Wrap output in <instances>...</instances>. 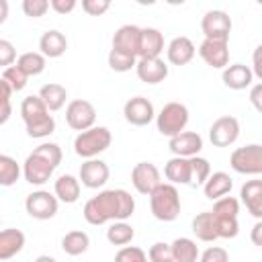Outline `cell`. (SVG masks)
Returning a JSON list of instances; mask_svg holds the SVG:
<instances>
[{
  "label": "cell",
  "mask_w": 262,
  "mask_h": 262,
  "mask_svg": "<svg viewBox=\"0 0 262 262\" xmlns=\"http://www.w3.org/2000/svg\"><path fill=\"white\" fill-rule=\"evenodd\" d=\"M170 250H172L174 262H196L201 256L196 242L190 237H176L170 244Z\"/></svg>",
  "instance_id": "31"
},
{
  "label": "cell",
  "mask_w": 262,
  "mask_h": 262,
  "mask_svg": "<svg viewBox=\"0 0 262 262\" xmlns=\"http://www.w3.org/2000/svg\"><path fill=\"white\" fill-rule=\"evenodd\" d=\"M115 262H149L147 254L137 246H123L115 254Z\"/></svg>",
  "instance_id": "41"
},
{
  "label": "cell",
  "mask_w": 262,
  "mask_h": 262,
  "mask_svg": "<svg viewBox=\"0 0 262 262\" xmlns=\"http://www.w3.org/2000/svg\"><path fill=\"white\" fill-rule=\"evenodd\" d=\"M49 10V0H23V12L31 18H39Z\"/></svg>",
  "instance_id": "44"
},
{
  "label": "cell",
  "mask_w": 262,
  "mask_h": 262,
  "mask_svg": "<svg viewBox=\"0 0 262 262\" xmlns=\"http://www.w3.org/2000/svg\"><path fill=\"white\" fill-rule=\"evenodd\" d=\"M66 123H68V127H72L74 131H80V133L94 127V123H96L94 104L90 100H84V98L70 100L66 106Z\"/></svg>",
  "instance_id": "7"
},
{
  "label": "cell",
  "mask_w": 262,
  "mask_h": 262,
  "mask_svg": "<svg viewBox=\"0 0 262 262\" xmlns=\"http://www.w3.org/2000/svg\"><path fill=\"white\" fill-rule=\"evenodd\" d=\"M201 31L205 39L211 41H229L231 16L225 10H207L201 18Z\"/></svg>",
  "instance_id": "9"
},
{
  "label": "cell",
  "mask_w": 262,
  "mask_h": 262,
  "mask_svg": "<svg viewBox=\"0 0 262 262\" xmlns=\"http://www.w3.org/2000/svg\"><path fill=\"white\" fill-rule=\"evenodd\" d=\"M239 199L246 205L248 213L260 221L262 219V180L260 178L246 180L239 188Z\"/></svg>",
  "instance_id": "19"
},
{
  "label": "cell",
  "mask_w": 262,
  "mask_h": 262,
  "mask_svg": "<svg viewBox=\"0 0 262 262\" xmlns=\"http://www.w3.org/2000/svg\"><path fill=\"white\" fill-rule=\"evenodd\" d=\"M139 37H141V27H137V25H123L113 35V49H119V51H125V53H131V55L137 57Z\"/></svg>",
  "instance_id": "22"
},
{
  "label": "cell",
  "mask_w": 262,
  "mask_h": 262,
  "mask_svg": "<svg viewBox=\"0 0 262 262\" xmlns=\"http://www.w3.org/2000/svg\"><path fill=\"white\" fill-rule=\"evenodd\" d=\"M37 96L43 100V104L47 106V111L53 113V111L63 108V104L68 100V90H66V86H61L57 82H49V84L41 86V90H39Z\"/></svg>",
  "instance_id": "28"
},
{
  "label": "cell",
  "mask_w": 262,
  "mask_h": 262,
  "mask_svg": "<svg viewBox=\"0 0 262 262\" xmlns=\"http://www.w3.org/2000/svg\"><path fill=\"white\" fill-rule=\"evenodd\" d=\"M135 211V199L125 188H106L86 201L82 215L90 225H104L108 221H127Z\"/></svg>",
  "instance_id": "1"
},
{
  "label": "cell",
  "mask_w": 262,
  "mask_h": 262,
  "mask_svg": "<svg viewBox=\"0 0 262 262\" xmlns=\"http://www.w3.org/2000/svg\"><path fill=\"white\" fill-rule=\"evenodd\" d=\"M80 190H82V184L74 174H61V176H57V180L53 184L55 199L66 203V205L76 203L80 199Z\"/></svg>",
  "instance_id": "25"
},
{
  "label": "cell",
  "mask_w": 262,
  "mask_h": 262,
  "mask_svg": "<svg viewBox=\"0 0 262 262\" xmlns=\"http://www.w3.org/2000/svg\"><path fill=\"white\" fill-rule=\"evenodd\" d=\"M188 119L190 117H188L186 104L172 100V102H166L162 106V111L156 115V127L164 137L170 139V137H174V135H178L186 129Z\"/></svg>",
  "instance_id": "5"
},
{
  "label": "cell",
  "mask_w": 262,
  "mask_h": 262,
  "mask_svg": "<svg viewBox=\"0 0 262 262\" xmlns=\"http://www.w3.org/2000/svg\"><path fill=\"white\" fill-rule=\"evenodd\" d=\"M131 184L139 194H149L156 186L162 184V174L151 162H137L131 170Z\"/></svg>",
  "instance_id": "12"
},
{
  "label": "cell",
  "mask_w": 262,
  "mask_h": 262,
  "mask_svg": "<svg viewBox=\"0 0 262 262\" xmlns=\"http://www.w3.org/2000/svg\"><path fill=\"white\" fill-rule=\"evenodd\" d=\"M147 258H149V262H174L170 244H166V242L151 244V248L147 250Z\"/></svg>",
  "instance_id": "43"
},
{
  "label": "cell",
  "mask_w": 262,
  "mask_h": 262,
  "mask_svg": "<svg viewBox=\"0 0 262 262\" xmlns=\"http://www.w3.org/2000/svg\"><path fill=\"white\" fill-rule=\"evenodd\" d=\"M168 147L178 158H192L199 156L203 149V137L196 131H182L168 139Z\"/></svg>",
  "instance_id": "16"
},
{
  "label": "cell",
  "mask_w": 262,
  "mask_h": 262,
  "mask_svg": "<svg viewBox=\"0 0 262 262\" xmlns=\"http://www.w3.org/2000/svg\"><path fill=\"white\" fill-rule=\"evenodd\" d=\"M108 176H111V170H108L106 162H102L100 158L84 160L80 166V172H78V180L86 188H102L106 184Z\"/></svg>",
  "instance_id": "13"
},
{
  "label": "cell",
  "mask_w": 262,
  "mask_h": 262,
  "mask_svg": "<svg viewBox=\"0 0 262 262\" xmlns=\"http://www.w3.org/2000/svg\"><path fill=\"white\" fill-rule=\"evenodd\" d=\"M23 170L12 156L0 154V186H12L20 178Z\"/></svg>",
  "instance_id": "34"
},
{
  "label": "cell",
  "mask_w": 262,
  "mask_h": 262,
  "mask_svg": "<svg viewBox=\"0 0 262 262\" xmlns=\"http://www.w3.org/2000/svg\"><path fill=\"white\" fill-rule=\"evenodd\" d=\"M229 166L244 176H260L262 174V145L248 143L244 147H235L229 156Z\"/></svg>",
  "instance_id": "6"
},
{
  "label": "cell",
  "mask_w": 262,
  "mask_h": 262,
  "mask_svg": "<svg viewBox=\"0 0 262 262\" xmlns=\"http://www.w3.org/2000/svg\"><path fill=\"white\" fill-rule=\"evenodd\" d=\"M25 209L27 213L33 217V219H39V221H47L51 217H55L57 209H59V201L55 199L53 192L49 190H33L31 194H27L25 199Z\"/></svg>",
  "instance_id": "8"
},
{
  "label": "cell",
  "mask_w": 262,
  "mask_h": 262,
  "mask_svg": "<svg viewBox=\"0 0 262 262\" xmlns=\"http://www.w3.org/2000/svg\"><path fill=\"white\" fill-rule=\"evenodd\" d=\"M33 154H37L39 158L47 160V162H49L53 168H57V166L61 164V158H63V154H61V147H59L57 143H51V141L39 143V145L33 149Z\"/></svg>",
  "instance_id": "39"
},
{
  "label": "cell",
  "mask_w": 262,
  "mask_h": 262,
  "mask_svg": "<svg viewBox=\"0 0 262 262\" xmlns=\"http://www.w3.org/2000/svg\"><path fill=\"white\" fill-rule=\"evenodd\" d=\"M147 196H149L151 215L158 221L170 223V221L178 219V215H180V194H178V188L174 184L162 182Z\"/></svg>",
  "instance_id": "3"
},
{
  "label": "cell",
  "mask_w": 262,
  "mask_h": 262,
  "mask_svg": "<svg viewBox=\"0 0 262 262\" xmlns=\"http://www.w3.org/2000/svg\"><path fill=\"white\" fill-rule=\"evenodd\" d=\"M111 8V0H82V10L90 16H102Z\"/></svg>",
  "instance_id": "45"
},
{
  "label": "cell",
  "mask_w": 262,
  "mask_h": 262,
  "mask_svg": "<svg viewBox=\"0 0 262 262\" xmlns=\"http://www.w3.org/2000/svg\"><path fill=\"white\" fill-rule=\"evenodd\" d=\"M164 176L168 184H190V162L188 158H170L164 166Z\"/></svg>",
  "instance_id": "27"
},
{
  "label": "cell",
  "mask_w": 262,
  "mask_h": 262,
  "mask_svg": "<svg viewBox=\"0 0 262 262\" xmlns=\"http://www.w3.org/2000/svg\"><path fill=\"white\" fill-rule=\"evenodd\" d=\"M215 217H225V219H229V217H237V213H239V201L235 199V196H221V199H217L215 201V205H213V211H211Z\"/></svg>",
  "instance_id": "37"
},
{
  "label": "cell",
  "mask_w": 262,
  "mask_h": 262,
  "mask_svg": "<svg viewBox=\"0 0 262 262\" xmlns=\"http://www.w3.org/2000/svg\"><path fill=\"white\" fill-rule=\"evenodd\" d=\"M135 237V229L131 223L127 221H111L108 229H106V239L113 244V246H129Z\"/></svg>",
  "instance_id": "32"
},
{
  "label": "cell",
  "mask_w": 262,
  "mask_h": 262,
  "mask_svg": "<svg viewBox=\"0 0 262 262\" xmlns=\"http://www.w3.org/2000/svg\"><path fill=\"white\" fill-rule=\"evenodd\" d=\"M35 262H57V260L53 256H49V254H41V256L35 258Z\"/></svg>",
  "instance_id": "53"
},
{
  "label": "cell",
  "mask_w": 262,
  "mask_h": 262,
  "mask_svg": "<svg viewBox=\"0 0 262 262\" xmlns=\"http://www.w3.org/2000/svg\"><path fill=\"white\" fill-rule=\"evenodd\" d=\"M221 80L231 90H246V88L252 86L254 74H252L250 66H246V63H231V66H225L223 68Z\"/></svg>",
  "instance_id": "21"
},
{
  "label": "cell",
  "mask_w": 262,
  "mask_h": 262,
  "mask_svg": "<svg viewBox=\"0 0 262 262\" xmlns=\"http://www.w3.org/2000/svg\"><path fill=\"white\" fill-rule=\"evenodd\" d=\"M231 186H233V180L227 172H211L203 184V192L209 201H217V199L229 194Z\"/></svg>",
  "instance_id": "26"
},
{
  "label": "cell",
  "mask_w": 262,
  "mask_h": 262,
  "mask_svg": "<svg viewBox=\"0 0 262 262\" xmlns=\"http://www.w3.org/2000/svg\"><path fill=\"white\" fill-rule=\"evenodd\" d=\"M194 53H196L194 43L188 37H184V35L174 37L168 43V47H166V57H168V61L172 66H186V63H190Z\"/></svg>",
  "instance_id": "20"
},
{
  "label": "cell",
  "mask_w": 262,
  "mask_h": 262,
  "mask_svg": "<svg viewBox=\"0 0 262 262\" xmlns=\"http://www.w3.org/2000/svg\"><path fill=\"white\" fill-rule=\"evenodd\" d=\"M2 80L10 86V90L12 92H20L25 86H27V82H29V76L23 72V70H18L14 63L12 66H8L4 72H2Z\"/></svg>",
  "instance_id": "38"
},
{
  "label": "cell",
  "mask_w": 262,
  "mask_h": 262,
  "mask_svg": "<svg viewBox=\"0 0 262 262\" xmlns=\"http://www.w3.org/2000/svg\"><path fill=\"white\" fill-rule=\"evenodd\" d=\"M8 10H10L8 2H6V0H0V25L6 23V18H8Z\"/></svg>",
  "instance_id": "52"
},
{
  "label": "cell",
  "mask_w": 262,
  "mask_h": 262,
  "mask_svg": "<svg viewBox=\"0 0 262 262\" xmlns=\"http://www.w3.org/2000/svg\"><path fill=\"white\" fill-rule=\"evenodd\" d=\"M10 96H12V90L10 86L0 78V125H4L10 115H12V104H10Z\"/></svg>",
  "instance_id": "42"
},
{
  "label": "cell",
  "mask_w": 262,
  "mask_h": 262,
  "mask_svg": "<svg viewBox=\"0 0 262 262\" xmlns=\"http://www.w3.org/2000/svg\"><path fill=\"white\" fill-rule=\"evenodd\" d=\"M20 117L25 121L27 135L33 137V139L49 137L55 131V119H53V115H49L47 106L43 104V100L37 94H31V96L23 98Z\"/></svg>",
  "instance_id": "2"
},
{
  "label": "cell",
  "mask_w": 262,
  "mask_h": 262,
  "mask_svg": "<svg viewBox=\"0 0 262 262\" xmlns=\"http://www.w3.org/2000/svg\"><path fill=\"white\" fill-rule=\"evenodd\" d=\"M111 143H113V135H111L108 127L94 125L76 135L74 151L82 160H92V158H98L102 151H106L111 147Z\"/></svg>",
  "instance_id": "4"
},
{
  "label": "cell",
  "mask_w": 262,
  "mask_h": 262,
  "mask_svg": "<svg viewBox=\"0 0 262 262\" xmlns=\"http://www.w3.org/2000/svg\"><path fill=\"white\" fill-rule=\"evenodd\" d=\"M250 237H252V244H254V246H262V221H256V223H254Z\"/></svg>",
  "instance_id": "51"
},
{
  "label": "cell",
  "mask_w": 262,
  "mask_h": 262,
  "mask_svg": "<svg viewBox=\"0 0 262 262\" xmlns=\"http://www.w3.org/2000/svg\"><path fill=\"white\" fill-rule=\"evenodd\" d=\"M164 51V35L156 27H143L141 37H139V49H137V59H151L160 57Z\"/></svg>",
  "instance_id": "17"
},
{
  "label": "cell",
  "mask_w": 262,
  "mask_h": 262,
  "mask_svg": "<svg viewBox=\"0 0 262 262\" xmlns=\"http://www.w3.org/2000/svg\"><path fill=\"white\" fill-rule=\"evenodd\" d=\"M16 61V49L8 39H0V68H8Z\"/></svg>",
  "instance_id": "46"
},
{
  "label": "cell",
  "mask_w": 262,
  "mask_h": 262,
  "mask_svg": "<svg viewBox=\"0 0 262 262\" xmlns=\"http://www.w3.org/2000/svg\"><path fill=\"white\" fill-rule=\"evenodd\" d=\"M239 137V121L231 115H223L209 127V139L215 147H229Z\"/></svg>",
  "instance_id": "10"
},
{
  "label": "cell",
  "mask_w": 262,
  "mask_h": 262,
  "mask_svg": "<svg viewBox=\"0 0 262 262\" xmlns=\"http://www.w3.org/2000/svg\"><path fill=\"white\" fill-rule=\"evenodd\" d=\"M90 248V237L82 229H72L61 237V250L68 256H82Z\"/></svg>",
  "instance_id": "30"
},
{
  "label": "cell",
  "mask_w": 262,
  "mask_h": 262,
  "mask_svg": "<svg viewBox=\"0 0 262 262\" xmlns=\"http://www.w3.org/2000/svg\"><path fill=\"white\" fill-rule=\"evenodd\" d=\"M106 61H108V68H111L113 72H121V74H123V72H129V70L135 68L137 57L131 55V53H125V51H119V49H113V47H111Z\"/></svg>",
  "instance_id": "35"
},
{
  "label": "cell",
  "mask_w": 262,
  "mask_h": 262,
  "mask_svg": "<svg viewBox=\"0 0 262 262\" xmlns=\"http://www.w3.org/2000/svg\"><path fill=\"white\" fill-rule=\"evenodd\" d=\"M45 63H47V59H45L39 51L20 53V55L16 57V61H14V66H16L18 70H23L29 78H31V76H39V74L45 70Z\"/></svg>",
  "instance_id": "33"
},
{
  "label": "cell",
  "mask_w": 262,
  "mask_h": 262,
  "mask_svg": "<svg viewBox=\"0 0 262 262\" xmlns=\"http://www.w3.org/2000/svg\"><path fill=\"white\" fill-rule=\"evenodd\" d=\"M188 162H190V184L192 186H203L205 180L211 174L209 160L207 158H201V156H192V158H188Z\"/></svg>",
  "instance_id": "36"
},
{
  "label": "cell",
  "mask_w": 262,
  "mask_h": 262,
  "mask_svg": "<svg viewBox=\"0 0 262 262\" xmlns=\"http://www.w3.org/2000/svg\"><path fill=\"white\" fill-rule=\"evenodd\" d=\"M199 262H229V254L225 248L211 246L199 256Z\"/></svg>",
  "instance_id": "47"
},
{
  "label": "cell",
  "mask_w": 262,
  "mask_h": 262,
  "mask_svg": "<svg viewBox=\"0 0 262 262\" xmlns=\"http://www.w3.org/2000/svg\"><path fill=\"white\" fill-rule=\"evenodd\" d=\"M260 96H262V84L258 82V84H254L252 90H250V102L254 104V108H256L258 113H262V100H260Z\"/></svg>",
  "instance_id": "49"
},
{
  "label": "cell",
  "mask_w": 262,
  "mask_h": 262,
  "mask_svg": "<svg viewBox=\"0 0 262 262\" xmlns=\"http://www.w3.org/2000/svg\"><path fill=\"white\" fill-rule=\"evenodd\" d=\"M68 51V39L61 31L57 29H49L41 35L39 39V53L47 59H55V57H61L63 53Z\"/></svg>",
  "instance_id": "23"
},
{
  "label": "cell",
  "mask_w": 262,
  "mask_h": 262,
  "mask_svg": "<svg viewBox=\"0 0 262 262\" xmlns=\"http://www.w3.org/2000/svg\"><path fill=\"white\" fill-rule=\"evenodd\" d=\"M137 78L145 84H160L168 78V63L162 57H151V59H137L135 63Z\"/></svg>",
  "instance_id": "18"
},
{
  "label": "cell",
  "mask_w": 262,
  "mask_h": 262,
  "mask_svg": "<svg viewBox=\"0 0 262 262\" xmlns=\"http://www.w3.org/2000/svg\"><path fill=\"white\" fill-rule=\"evenodd\" d=\"M190 227H192V233L196 235V239H201V242L219 239L217 237V227H215V217H213L211 211H203V213L194 215Z\"/></svg>",
  "instance_id": "29"
},
{
  "label": "cell",
  "mask_w": 262,
  "mask_h": 262,
  "mask_svg": "<svg viewBox=\"0 0 262 262\" xmlns=\"http://www.w3.org/2000/svg\"><path fill=\"white\" fill-rule=\"evenodd\" d=\"M123 115L129 125L145 127L156 119V108L149 98L145 96H133L123 104Z\"/></svg>",
  "instance_id": "11"
},
{
  "label": "cell",
  "mask_w": 262,
  "mask_h": 262,
  "mask_svg": "<svg viewBox=\"0 0 262 262\" xmlns=\"http://www.w3.org/2000/svg\"><path fill=\"white\" fill-rule=\"evenodd\" d=\"M199 55L209 68L223 70L225 66H229V41L203 39V43L199 45Z\"/></svg>",
  "instance_id": "14"
},
{
  "label": "cell",
  "mask_w": 262,
  "mask_h": 262,
  "mask_svg": "<svg viewBox=\"0 0 262 262\" xmlns=\"http://www.w3.org/2000/svg\"><path fill=\"white\" fill-rule=\"evenodd\" d=\"M215 217V215H213ZM215 227H217V237H223V239H231L239 233V223H237V217H215Z\"/></svg>",
  "instance_id": "40"
},
{
  "label": "cell",
  "mask_w": 262,
  "mask_h": 262,
  "mask_svg": "<svg viewBox=\"0 0 262 262\" xmlns=\"http://www.w3.org/2000/svg\"><path fill=\"white\" fill-rule=\"evenodd\" d=\"M260 53H262V45H258L254 49V61H252V74L254 78H262V61H260Z\"/></svg>",
  "instance_id": "50"
},
{
  "label": "cell",
  "mask_w": 262,
  "mask_h": 262,
  "mask_svg": "<svg viewBox=\"0 0 262 262\" xmlns=\"http://www.w3.org/2000/svg\"><path fill=\"white\" fill-rule=\"evenodd\" d=\"M25 233L16 227H6L0 229V260H10L16 254H20V250L25 248Z\"/></svg>",
  "instance_id": "24"
},
{
  "label": "cell",
  "mask_w": 262,
  "mask_h": 262,
  "mask_svg": "<svg viewBox=\"0 0 262 262\" xmlns=\"http://www.w3.org/2000/svg\"><path fill=\"white\" fill-rule=\"evenodd\" d=\"M53 166L47 162V160H43V158H39L37 154H29L27 156V160H25V164H23V176H25V180L29 182V184H33V186H43L45 182H49V178L53 176Z\"/></svg>",
  "instance_id": "15"
},
{
  "label": "cell",
  "mask_w": 262,
  "mask_h": 262,
  "mask_svg": "<svg viewBox=\"0 0 262 262\" xmlns=\"http://www.w3.org/2000/svg\"><path fill=\"white\" fill-rule=\"evenodd\" d=\"M76 4V0H49V8H53L57 14H70Z\"/></svg>",
  "instance_id": "48"
}]
</instances>
